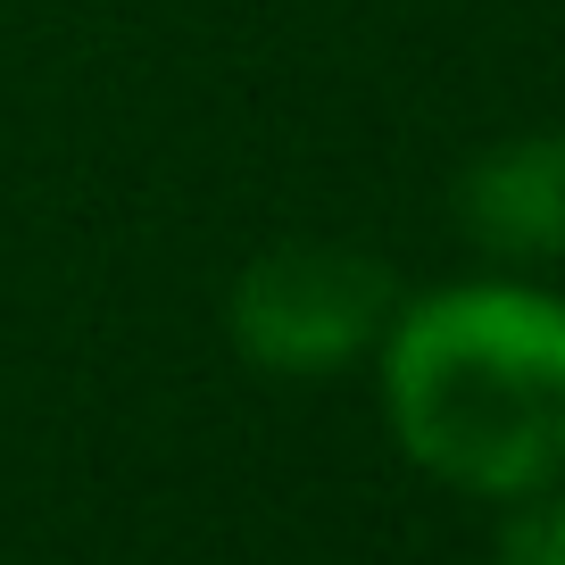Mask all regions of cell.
I'll return each instance as SVG.
<instances>
[{"mask_svg":"<svg viewBox=\"0 0 565 565\" xmlns=\"http://www.w3.org/2000/svg\"><path fill=\"white\" fill-rule=\"evenodd\" d=\"M491 565H565V491H548V499H515V508L499 515Z\"/></svg>","mask_w":565,"mask_h":565,"instance_id":"277c9868","label":"cell"},{"mask_svg":"<svg viewBox=\"0 0 565 565\" xmlns=\"http://www.w3.org/2000/svg\"><path fill=\"white\" fill-rule=\"evenodd\" d=\"M374 391L407 466L482 508L565 491V300L524 275L433 282L391 308Z\"/></svg>","mask_w":565,"mask_h":565,"instance_id":"6da1fadb","label":"cell"},{"mask_svg":"<svg viewBox=\"0 0 565 565\" xmlns=\"http://www.w3.org/2000/svg\"><path fill=\"white\" fill-rule=\"evenodd\" d=\"M391 308V266L350 242H275L233 275L225 333L275 383H317V374L374 358Z\"/></svg>","mask_w":565,"mask_h":565,"instance_id":"7a4b0ae2","label":"cell"},{"mask_svg":"<svg viewBox=\"0 0 565 565\" xmlns=\"http://www.w3.org/2000/svg\"><path fill=\"white\" fill-rule=\"evenodd\" d=\"M458 225L508 275L565 258V134H508L458 175Z\"/></svg>","mask_w":565,"mask_h":565,"instance_id":"3957f363","label":"cell"}]
</instances>
